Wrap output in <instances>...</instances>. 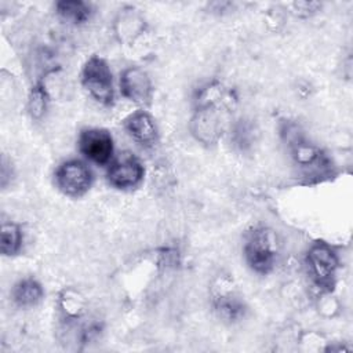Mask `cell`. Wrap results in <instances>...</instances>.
Returning <instances> with one entry per match:
<instances>
[{
    "mask_svg": "<svg viewBox=\"0 0 353 353\" xmlns=\"http://www.w3.org/2000/svg\"><path fill=\"white\" fill-rule=\"evenodd\" d=\"M290 6L292 8L291 12L299 18H307L321 8V4L317 1H294Z\"/></svg>",
    "mask_w": 353,
    "mask_h": 353,
    "instance_id": "18",
    "label": "cell"
},
{
    "mask_svg": "<svg viewBox=\"0 0 353 353\" xmlns=\"http://www.w3.org/2000/svg\"><path fill=\"white\" fill-rule=\"evenodd\" d=\"M258 138V128L252 120L241 117L236 120L230 127V142L232 145L240 150H250Z\"/></svg>",
    "mask_w": 353,
    "mask_h": 353,
    "instance_id": "14",
    "label": "cell"
},
{
    "mask_svg": "<svg viewBox=\"0 0 353 353\" xmlns=\"http://www.w3.org/2000/svg\"><path fill=\"white\" fill-rule=\"evenodd\" d=\"M55 11L59 18L73 25H83L90 21L92 8L83 0H61L55 3Z\"/></svg>",
    "mask_w": 353,
    "mask_h": 353,
    "instance_id": "13",
    "label": "cell"
},
{
    "mask_svg": "<svg viewBox=\"0 0 353 353\" xmlns=\"http://www.w3.org/2000/svg\"><path fill=\"white\" fill-rule=\"evenodd\" d=\"M113 30L120 43L131 44L146 30V21L137 8L124 7L114 18Z\"/></svg>",
    "mask_w": 353,
    "mask_h": 353,
    "instance_id": "11",
    "label": "cell"
},
{
    "mask_svg": "<svg viewBox=\"0 0 353 353\" xmlns=\"http://www.w3.org/2000/svg\"><path fill=\"white\" fill-rule=\"evenodd\" d=\"M48 103H50L48 91H47L44 83L37 81L30 88L29 95H28V102H26L28 113L30 114V117L33 120H40L46 114V112L48 109Z\"/></svg>",
    "mask_w": 353,
    "mask_h": 353,
    "instance_id": "17",
    "label": "cell"
},
{
    "mask_svg": "<svg viewBox=\"0 0 353 353\" xmlns=\"http://www.w3.org/2000/svg\"><path fill=\"white\" fill-rule=\"evenodd\" d=\"M77 145L80 153L97 165H106L113 159V137L105 128L83 130L79 135Z\"/></svg>",
    "mask_w": 353,
    "mask_h": 353,
    "instance_id": "7",
    "label": "cell"
},
{
    "mask_svg": "<svg viewBox=\"0 0 353 353\" xmlns=\"http://www.w3.org/2000/svg\"><path fill=\"white\" fill-rule=\"evenodd\" d=\"M58 303L66 321H76L77 319H80L85 307L83 296L73 288L63 290L59 295Z\"/></svg>",
    "mask_w": 353,
    "mask_h": 353,
    "instance_id": "16",
    "label": "cell"
},
{
    "mask_svg": "<svg viewBox=\"0 0 353 353\" xmlns=\"http://www.w3.org/2000/svg\"><path fill=\"white\" fill-rule=\"evenodd\" d=\"M306 265L314 284L324 292H330L335 284L339 259L335 250L324 243L316 241L306 254Z\"/></svg>",
    "mask_w": 353,
    "mask_h": 353,
    "instance_id": "4",
    "label": "cell"
},
{
    "mask_svg": "<svg viewBox=\"0 0 353 353\" xmlns=\"http://www.w3.org/2000/svg\"><path fill=\"white\" fill-rule=\"evenodd\" d=\"M81 84L98 103L103 106L114 103L113 74L103 58L92 55L85 61L81 69Z\"/></svg>",
    "mask_w": 353,
    "mask_h": 353,
    "instance_id": "2",
    "label": "cell"
},
{
    "mask_svg": "<svg viewBox=\"0 0 353 353\" xmlns=\"http://www.w3.org/2000/svg\"><path fill=\"white\" fill-rule=\"evenodd\" d=\"M243 252L252 272L269 274L274 269L280 254L277 233L268 226L254 228L245 234Z\"/></svg>",
    "mask_w": 353,
    "mask_h": 353,
    "instance_id": "1",
    "label": "cell"
},
{
    "mask_svg": "<svg viewBox=\"0 0 353 353\" xmlns=\"http://www.w3.org/2000/svg\"><path fill=\"white\" fill-rule=\"evenodd\" d=\"M232 112L225 106H194L189 121L192 137L201 145H215L225 132V116Z\"/></svg>",
    "mask_w": 353,
    "mask_h": 353,
    "instance_id": "3",
    "label": "cell"
},
{
    "mask_svg": "<svg viewBox=\"0 0 353 353\" xmlns=\"http://www.w3.org/2000/svg\"><path fill=\"white\" fill-rule=\"evenodd\" d=\"M145 168L138 157L131 153H123L113 160L106 171L109 185L116 189H132L141 183Z\"/></svg>",
    "mask_w": 353,
    "mask_h": 353,
    "instance_id": "8",
    "label": "cell"
},
{
    "mask_svg": "<svg viewBox=\"0 0 353 353\" xmlns=\"http://www.w3.org/2000/svg\"><path fill=\"white\" fill-rule=\"evenodd\" d=\"M210 296L212 309L221 320L234 323L244 317L245 303L229 276H218L214 280Z\"/></svg>",
    "mask_w": 353,
    "mask_h": 353,
    "instance_id": "5",
    "label": "cell"
},
{
    "mask_svg": "<svg viewBox=\"0 0 353 353\" xmlns=\"http://www.w3.org/2000/svg\"><path fill=\"white\" fill-rule=\"evenodd\" d=\"M22 229L15 222H4L0 232V251L4 256H14L22 248Z\"/></svg>",
    "mask_w": 353,
    "mask_h": 353,
    "instance_id": "15",
    "label": "cell"
},
{
    "mask_svg": "<svg viewBox=\"0 0 353 353\" xmlns=\"http://www.w3.org/2000/svg\"><path fill=\"white\" fill-rule=\"evenodd\" d=\"M124 130L141 146L153 148L159 142V127L146 110H135L124 120Z\"/></svg>",
    "mask_w": 353,
    "mask_h": 353,
    "instance_id": "10",
    "label": "cell"
},
{
    "mask_svg": "<svg viewBox=\"0 0 353 353\" xmlns=\"http://www.w3.org/2000/svg\"><path fill=\"white\" fill-rule=\"evenodd\" d=\"M54 176L57 188L69 197H81L92 185V174L80 160L63 161L58 165Z\"/></svg>",
    "mask_w": 353,
    "mask_h": 353,
    "instance_id": "6",
    "label": "cell"
},
{
    "mask_svg": "<svg viewBox=\"0 0 353 353\" xmlns=\"http://www.w3.org/2000/svg\"><path fill=\"white\" fill-rule=\"evenodd\" d=\"M44 298V290L40 281L33 277H25L17 281L11 290V299L15 306L29 309L39 305Z\"/></svg>",
    "mask_w": 353,
    "mask_h": 353,
    "instance_id": "12",
    "label": "cell"
},
{
    "mask_svg": "<svg viewBox=\"0 0 353 353\" xmlns=\"http://www.w3.org/2000/svg\"><path fill=\"white\" fill-rule=\"evenodd\" d=\"M120 92L125 99L146 106L153 97L152 79L139 66L125 68L120 74Z\"/></svg>",
    "mask_w": 353,
    "mask_h": 353,
    "instance_id": "9",
    "label": "cell"
}]
</instances>
